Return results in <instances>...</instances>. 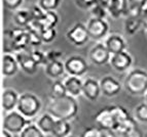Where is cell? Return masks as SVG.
<instances>
[{"label":"cell","mask_w":147,"mask_h":137,"mask_svg":"<svg viewBox=\"0 0 147 137\" xmlns=\"http://www.w3.org/2000/svg\"><path fill=\"white\" fill-rule=\"evenodd\" d=\"M49 95H51V98H61L63 96L68 95L64 81L55 80L53 82L51 89H49Z\"/></svg>","instance_id":"obj_26"},{"label":"cell","mask_w":147,"mask_h":137,"mask_svg":"<svg viewBox=\"0 0 147 137\" xmlns=\"http://www.w3.org/2000/svg\"><path fill=\"white\" fill-rule=\"evenodd\" d=\"M64 84L67 89L68 95L76 98L82 94V87H84V81L79 77L68 76L64 80Z\"/></svg>","instance_id":"obj_18"},{"label":"cell","mask_w":147,"mask_h":137,"mask_svg":"<svg viewBox=\"0 0 147 137\" xmlns=\"http://www.w3.org/2000/svg\"><path fill=\"white\" fill-rule=\"evenodd\" d=\"M30 124H32V120L25 118L18 110H13L11 113L5 114L2 127L4 130H6V131H8V132L13 135L21 134L23 130Z\"/></svg>","instance_id":"obj_4"},{"label":"cell","mask_w":147,"mask_h":137,"mask_svg":"<svg viewBox=\"0 0 147 137\" xmlns=\"http://www.w3.org/2000/svg\"><path fill=\"white\" fill-rule=\"evenodd\" d=\"M79 104L76 98L70 95L61 98H51L47 106V113L51 114L56 120L70 121L77 116Z\"/></svg>","instance_id":"obj_1"},{"label":"cell","mask_w":147,"mask_h":137,"mask_svg":"<svg viewBox=\"0 0 147 137\" xmlns=\"http://www.w3.org/2000/svg\"><path fill=\"white\" fill-rule=\"evenodd\" d=\"M82 94L90 101L98 100V98L102 94L100 87V82L95 78L88 77L84 81V87H82Z\"/></svg>","instance_id":"obj_14"},{"label":"cell","mask_w":147,"mask_h":137,"mask_svg":"<svg viewBox=\"0 0 147 137\" xmlns=\"http://www.w3.org/2000/svg\"><path fill=\"white\" fill-rule=\"evenodd\" d=\"M30 54H31L32 59H34V61L38 65V66L45 67L47 65V54H45V52L41 51L40 49H38V48L32 49L31 51H30Z\"/></svg>","instance_id":"obj_32"},{"label":"cell","mask_w":147,"mask_h":137,"mask_svg":"<svg viewBox=\"0 0 147 137\" xmlns=\"http://www.w3.org/2000/svg\"><path fill=\"white\" fill-rule=\"evenodd\" d=\"M145 137H147V133H146V135H145Z\"/></svg>","instance_id":"obj_47"},{"label":"cell","mask_w":147,"mask_h":137,"mask_svg":"<svg viewBox=\"0 0 147 137\" xmlns=\"http://www.w3.org/2000/svg\"><path fill=\"white\" fill-rule=\"evenodd\" d=\"M1 137H12V134L8 132V131H6V130L2 129V131H1Z\"/></svg>","instance_id":"obj_44"},{"label":"cell","mask_w":147,"mask_h":137,"mask_svg":"<svg viewBox=\"0 0 147 137\" xmlns=\"http://www.w3.org/2000/svg\"><path fill=\"white\" fill-rule=\"evenodd\" d=\"M44 72L49 78L54 79V80H60L63 76L66 70H65V65L62 61H49L47 65L44 67Z\"/></svg>","instance_id":"obj_19"},{"label":"cell","mask_w":147,"mask_h":137,"mask_svg":"<svg viewBox=\"0 0 147 137\" xmlns=\"http://www.w3.org/2000/svg\"><path fill=\"white\" fill-rule=\"evenodd\" d=\"M42 103L40 98L34 93L24 92L20 94L17 110L29 120L33 119L39 114Z\"/></svg>","instance_id":"obj_3"},{"label":"cell","mask_w":147,"mask_h":137,"mask_svg":"<svg viewBox=\"0 0 147 137\" xmlns=\"http://www.w3.org/2000/svg\"><path fill=\"white\" fill-rule=\"evenodd\" d=\"M66 39L74 46L81 47L84 46L91 38L86 25L82 23H76L67 31Z\"/></svg>","instance_id":"obj_7"},{"label":"cell","mask_w":147,"mask_h":137,"mask_svg":"<svg viewBox=\"0 0 147 137\" xmlns=\"http://www.w3.org/2000/svg\"><path fill=\"white\" fill-rule=\"evenodd\" d=\"M42 22H43L44 26H47V27L56 28V26L59 23V15L56 11H47L44 20Z\"/></svg>","instance_id":"obj_33"},{"label":"cell","mask_w":147,"mask_h":137,"mask_svg":"<svg viewBox=\"0 0 147 137\" xmlns=\"http://www.w3.org/2000/svg\"><path fill=\"white\" fill-rule=\"evenodd\" d=\"M95 122L100 129L114 131L118 126V121L114 115L112 105L101 108L95 115Z\"/></svg>","instance_id":"obj_5"},{"label":"cell","mask_w":147,"mask_h":137,"mask_svg":"<svg viewBox=\"0 0 147 137\" xmlns=\"http://www.w3.org/2000/svg\"><path fill=\"white\" fill-rule=\"evenodd\" d=\"M30 13H31L32 21H43L45 17V11L40 7L38 4H33L29 8Z\"/></svg>","instance_id":"obj_34"},{"label":"cell","mask_w":147,"mask_h":137,"mask_svg":"<svg viewBox=\"0 0 147 137\" xmlns=\"http://www.w3.org/2000/svg\"><path fill=\"white\" fill-rule=\"evenodd\" d=\"M146 34H147V31H146Z\"/></svg>","instance_id":"obj_48"},{"label":"cell","mask_w":147,"mask_h":137,"mask_svg":"<svg viewBox=\"0 0 147 137\" xmlns=\"http://www.w3.org/2000/svg\"><path fill=\"white\" fill-rule=\"evenodd\" d=\"M95 4L99 5V6H101V7H103L108 10L109 5H110V0H96Z\"/></svg>","instance_id":"obj_41"},{"label":"cell","mask_w":147,"mask_h":137,"mask_svg":"<svg viewBox=\"0 0 147 137\" xmlns=\"http://www.w3.org/2000/svg\"><path fill=\"white\" fill-rule=\"evenodd\" d=\"M15 57L17 59L20 68L24 73L27 75H34L37 73L38 70V65L34 61V59H32L30 51H21L15 53Z\"/></svg>","instance_id":"obj_13"},{"label":"cell","mask_w":147,"mask_h":137,"mask_svg":"<svg viewBox=\"0 0 147 137\" xmlns=\"http://www.w3.org/2000/svg\"><path fill=\"white\" fill-rule=\"evenodd\" d=\"M13 22L20 28H27L32 22V17L29 9L20 8L13 13Z\"/></svg>","instance_id":"obj_23"},{"label":"cell","mask_w":147,"mask_h":137,"mask_svg":"<svg viewBox=\"0 0 147 137\" xmlns=\"http://www.w3.org/2000/svg\"><path fill=\"white\" fill-rule=\"evenodd\" d=\"M20 94L11 88H6L2 91V110L5 114L11 113L17 110L18 102H19Z\"/></svg>","instance_id":"obj_15"},{"label":"cell","mask_w":147,"mask_h":137,"mask_svg":"<svg viewBox=\"0 0 147 137\" xmlns=\"http://www.w3.org/2000/svg\"><path fill=\"white\" fill-rule=\"evenodd\" d=\"M2 1L5 8L12 11H17L18 9H20L24 2V0H2Z\"/></svg>","instance_id":"obj_37"},{"label":"cell","mask_w":147,"mask_h":137,"mask_svg":"<svg viewBox=\"0 0 147 137\" xmlns=\"http://www.w3.org/2000/svg\"><path fill=\"white\" fill-rule=\"evenodd\" d=\"M111 53L108 51L105 44L102 42L96 43L88 52V59L96 66H104L110 63Z\"/></svg>","instance_id":"obj_9"},{"label":"cell","mask_w":147,"mask_h":137,"mask_svg":"<svg viewBox=\"0 0 147 137\" xmlns=\"http://www.w3.org/2000/svg\"><path fill=\"white\" fill-rule=\"evenodd\" d=\"M62 3V0H38L37 4L44 10V11H56Z\"/></svg>","instance_id":"obj_31"},{"label":"cell","mask_w":147,"mask_h":137,"mask_svg":"<svg viewBox=\"0 0 147 137\" xmlns=\"http://www.w3.org/2000/svg\"><path fill=\"white\" fill-rule=\"evenodd\" d=\"M134 115L137 122L147 123V103L142 102L138 104L134 110Z\"/></svg>","instance_id":"obj_30"},{"label":"cell","mask_w":147,"mask_h":137,"mask_svg":"<svg viewBox=\"0 0 147 137\" xmlns=\"http://www.w3.org/2000/svg\"><path fill=\"white\" fill-rule=\"evenodd\" d=\"M144 102H146V103H147V93L144 95Z\"/></svg>","instance_id":"obj_45"},{"label":"cell","mask_w":147,"mask_h":137,"mask_svg":"<svg viewBox=\"0 0 147 137\" xmlns=\"http://www.w3.org/2000/svg\"><path fill=\"white\" fill-rule=\"evenodd\" d=\"M44 133L38 128L36 124H30L23 130L20 134V137H45Z\"/></svg>","instance_id":"obj_28"},{"label":"cell","mask_w":147,"mask_h":137,"mask_svg":"<svg viewBox=\"0 0 147 137\" xmlns=\"http://www.w3.org/2000/svg\"><path fill=\"white\" fill-rule=\"evenodd\" d=\"M102 137H117V135L113 132V131H107V130H103Z\"/></svg>","instance_id":"obj_43"},{"label":"cell","mask_w":147,"mask_h":137,"mask_svg":"<svg viewBox=\"0 0 147 137\" xmlns=\"http://www.w3.org/2000/svg\"><path fill=\"white\" fill-rule=\"evenodd\" d=\"M72 131V126L69 121L57 120L52 135L54 137H68Z\"/></svg>","instance_id":"obj_24"},{"label":"cell","mask_w":147,"mask_h":137,"mask_svg":"<svg viewBox=\"0 0 147 137\" xmlns=\"http://www.w3.org/2000/svg\"><path fill=\"white\" fill-rule=\"evenodd\" d=\"M147 5V0H127L129 15L140 17Z\"/></svg>","instance_id":"obj_25"},{"label":"cell","mask_w":147,"mask_h":137,"mask_svg":"<svg viewBox=\"0 0 147 137\" xmlns=\"http://www.w3.org/2000/svg\"><path fill=\"white\" fill-rule=\"evenodd\" d=\"M138 129L137 127V121L135 118L131 117L130 119L123 121V122L119 123L118 126L116 127V129L113 131L117 136L125 137L127 134H130L131 132H133L134 130Z\"/></svg>","instance_id":"obj_22"},{"label":"cell","mask_w":147,"mask_h":137,"mask_svg":"<svg viewBox=\"0 0 147 137\" xmlns=\"http://www.w3.org/2000/svg\"><path fill=\"white\" fill-rule=\"evenodd\" d=\"M103 130L96 127H88L81 133L80 137H102Z\"/></svg>","instance_id":"obj_36"},{"label":"cell","mask_w":147,"mask_h":137,"mask_svg":"<svg viewBox=\"0 0 147 137\" xmlns=\"http://www.w3.org/2000/svg\"><path fill=\"white\" fill-rule=\"evenodd\" d=\"M86 26L92 40L101 42V40H104L109 35V24L106 20L90 17Z\"/></svg>","instance_id":"obj_6"},{"label":"cell","mask_w":147,"mask_h":137,"mask_svg":"<svg viewBox=\"0 0 147 137\" xmlns=\"http://www.w3.org/2000/svg\"><path fill=\"white\" fill-rule=\"evenodd\" d=\"M101 92L106 97H114L121 91L123 86L120 82L112 76H104L100 81Z\"/></svg>","instance_id":"obj_11"},{"label":"cell","mask_w":147,"mask_h":137,"mask_svg":"<svg viewBox=\"0 0 147 137\" xmlns=\"http://www.w3.org/2000/svg\"><path fill=\"white\" fill-rule=\"evenodd\" d=\"M103 43L105 44L106 48L108 49V51L111 53V55L125 51L127 47L125 38L121 35L116 34V33L108 35L103 40Z\"/></svg>","instance_id":"obj_12"},{"label":"cell","mask_w":147,"mask_h":137,"mask_svg":"<svg viewBox=\"0 0 147 137\" xmlns=\"http://www.w3.org/2000/svg\"><path fill=\"white\" fill-rule=\"evenodd\" d=\"M125 137H144V135L142 134V132H141L139 129H136V130H134L133 132H131L130 134H127V136H125Z\"/></svg>","instance_id":"obj_42"},{"label":"cell","mask_w":147,"mask_h":137,"mask_svg":"<svg viewBox=\"0 0 147 137\" xmlns=\"http://www.w3.org/2000/svg\"><path fill=\"white\" fill-rule=\"evenodd\" d=\"M20 70V66L15 54L4 53L2 57V75L5 78H10L17 75Z\"/></svg>","instance_id":"obj_16"},{"label":"cell","mask_w":147,"mask_h":137,"mask_svg":"<svg viewBox=\"0 0 147 137\" xmlns=\"http://www.w3.org/2000/svg\"><path fill=\"white\" fill-rule=\"evenodd\" d=\"M68 137H75V136H71V135H70V136H68Z\"/></svg>","instance_id":"obj_46"},{"label":"cell","mask_w":147,"mask_h":137,"mask_svg":"<svg viewBox=\"0 0 147 137\" xmlns=\"http://www.w3.org/2000/svg\"><path fill=\"white\" fill-rule=\"evenodd\" d=\"M74 3L80 9L90 10L95 5L96 0H74Z\"/></svg>","instance_id":"obj_39"},{"label":"cell","mask_w":147,"mask_h":137,"mask_svg":"<svg viewBox=\"0 0 147 137\" xmlns=\"http://www.w3.org/2000/svg\"><path fill=\"white\" fill-rule=\"evenodd\" d=\"M123 87L133 96H144L147 93V71L136 68L127 72Z\"/></svg>","instance_id":"obj_2"},{"label":"cell","mask_w":147,"mask_h":137,"mask_svg":"<svg viewBox=\"0 0 147 137\" xmlns=\"http://www.w3.org/2000/svg\"><path fill=\"white\" fill-rule=\"evenodd\" d=\"M45 54H47V63L55 61H61V59L63 57V51L58 50V49H51V50L45 52Z\"/></svg>","instance_id":"obj_38"},{"label":"cell","mask_w":147,"mask_h":137,"mask_svg":"<svg viewBox=\"0 0 147 137\" xmlns=\"http://www.w3.org/2000/svg\"><path fill=\"white\" fill-rule=\"evenodd\" d=\"M90 13H91V17L100 19V20H105L108 15V10L103 7H101L99 5L95 4L93 7L90 9Z\"/></svg>","instance_id":"obj_35"},{"label":"cell","mask_w":147,"mask_h":137,"mask_svg":"<svg viewBox=\"0 0 147 137\" xmlns=\"http://www.w3.org/2000/svg\"><path fill=\"white\" fill-rule=\"evenodd\" d=\"M108 15L113 20H118L123 17H127L129 15L127 0H110Z\"/></svg>","instance_id":"obj_17"},{"label":"cell","mask_w":147,"mask_h":137,"mask_svg":"<svg viewBox=\"0 0 147 137\" xmlns=\"http://www.w3.org/2000/svg\"><path fill=\"white\" fill-rule=\"evenodd\" d=\"M142 28V20L141 17H136V15H127V19L123 23V30H125V35L127 36H134L137 34L138 31Z\"/></svg>","instance_id":"obj_20"},{"label":"cell","mask_w":147,"mask_h":137,"mask_svg":"<svg viewBox=\"0 0 147 137\" xmlns=\"http://www.w3.org/2000/svg\"><path fill=\"white\" fill-rule=\"evenodd\" d=\"M65 70L69 76L82 77L88 71V64L84 57L80 55H71L64 61Z\"/></svg>","instance_id":"obj_8"},{"label":"cell","mask_w":147,"mask_h":137,"mask_svg":"<svg viewBox=\"0 0 147 137\" xmlns=\"http://www.w3.org/2000/svg\"><path fill=\"white\" fill-rule=\"evenodd\" d=\"M140 17H141V20H142V28L147 31V5H146V7L144 8V10L142 11V13H141Z\"/></svg>","instance_id":"obj_40"},{"label":"cell","mask_w":147,"mask_h":137,"mask_svg":"<svg viewBox=\"0 0 147 137\" xmlns=\"http://www.w3.org/2000/svg\"><path fill=\"white\" fill-rule=\"evenodd\" d=\"M109 64L112 67L113 70L118 73L129 72L133 65V57L130 54V52L125 50V51L111 55Z\"/></svg>","instance_id":"obj_10"},{"label":"cell","mask_w":147,"mask_h":137,"mask_svg":"<svg viewBox=\"0 0 147 137\" xmlns=\"http://www.w3.org/2000/svg\"><path fill=\"white\" fill-rule=\"evenodd\" d=\"M28 32V37H29V44L30 46L37 48L39 47L40 45L43 43L41 39V36H40V33L36 30H33L31 28H26Z\"/></svg>","instance_id":"obj_29"},{"label":"cell","mask_w":147,"mask_h":137,"mask_svg":"<svg viewBox=\"0 0 147 137\" xmlns=\"http://www.w3.org/2000/svg\"><path fill=\"white\" fill-rule=\"evenodd\" d=\"M39 33H40V36H41L42 42L47 43V44L52 43L57 37V30L54 27H47V26H44L40 30Z\"/></svg>","instance_id":"obj_27"},{"label":"cell","mask_w":147,"mask_h":137,"mask_svg":"<svg viewBox=\"0 0 147 137\" xmlns=\"http://www.w3.org/2000/svg\"><path fill=\"white\" fill-rule=\"evenodd\" d=\"M56 121H57L56 119L51 114H49L47 112V113L43 114L37 120L36 125L38 126V128L41 130L44 134H52L55 127V124H56Z\"/></svg>","instance_id":"obj_21"}]
</instances>
